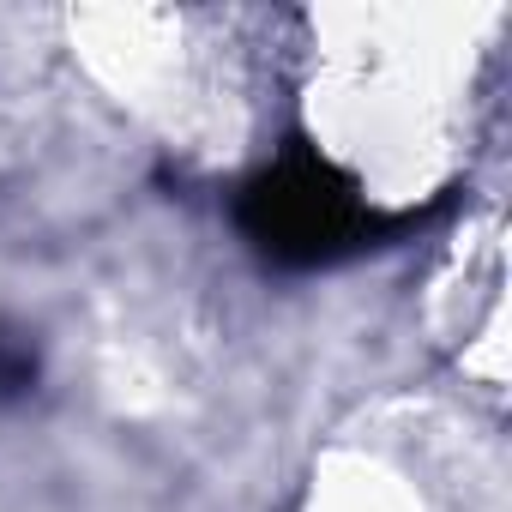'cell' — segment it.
Segmentation results:
<instances>
[{"mask_svg": "<svg viewBox=\"0 0 512 512\" xmlns=\"http://www.w3.org/2000/svg\"><path fill=\"white\" fill-rule=\"evenodd\" d=\"M428 211H380L350 169H338L320 145L290 139L260 175H247L235 193V223L253 241V253L284 272H320L338 260H356L368 247H392L410 229H422Z\"/></svg>", "mask_w": 512, "mask_h": 512, "instance_id": "cell-1", "label": "cell"}, {"mask_svg": "<svg viewBox=\"0 0 512 512\" xmlns=\"http://www.w3.org/2000/svg\"><path fill=\"white\" fill-rule=\"evenodd\" d=\"M37 374H43V356H37L31 332L0 320V404H19L37 386Z\"/></svg>", "mask_w": 512, "mask_h": 512, "instance_id": "cell-2", "label": "cell"}]
</instances>
